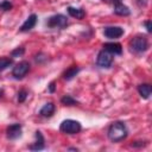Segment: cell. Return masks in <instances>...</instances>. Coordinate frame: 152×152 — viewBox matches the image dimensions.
Instances as JSON below:
<instances>
[{"label":"cell","instance_id":"6da1fadb","mask_svg":"<svg viewBox=\"0 0 152 152\" xmlns=\"http://www.w3.org/2000/svg\"><path fill=\"white\" fill-rule=\"evenodd\" d=\"M127 134H128L127 127L121 121H115V122L110 124V126L108 127V131H107V135H108L109 140L113 142L122 141L124 139H126Z\"/></svg>","mask_w":152,"mask_h":152},{"label":"cell","instance_id":"7a4b0ae2","mask_svg":"<svg viewBox=\"0 0 152 152\" xmlns=\"http://www.w3.org/2000/svg\"><path fill=\"white\" fill-rule=\"evenodd\" d=\"M129 48L134 53H142L148 49V40L145 36H135L131 40Z\"/></svg>","mask_w":152,"mask_h":152},{"label":"cell","instance_id":"3957f363","mask_svg":"<svg viewBox=\"0 0 152 152\" xmlns=\"http://www.w3.org/2000/svg\"><path fill=\"white\" fill-rule=\"evenodd\" d=\"M81 128H82L81 124L72 119H66V120L62 121V124L59 126V131L65 134H76L81 131Z\"/></svg>","mask_w":152,"mask_h":152},{"label":"cell","instance_id":"277c9868","mask_svg":"<svg viewBox=\"0 0 152 152\" xmlns=\"http://www.w3.org/2000/svg\"><path fill=\"white\" fill-rule=\"evenodd\" d=\"M46 25L51 28H64L68 25V19L63 14H55L48 19Z\"/></svg>","mask_w":152,"mask_h":152},{"label":"cell","instance_id":"5b68a950","mask_svg":"<svg viewBox=\"0 0 152 152\" xmlns=\"http://www.w3.org/2000/svg\"><path fill=\"white\" fill-rule=\"evenodd\" d=\"M113 63V55L110 52H108L107 50H101L97 55V58H96V64L100 66V68H110Z\"/></svg>","mask_w":152,"mask_h":152},{"label":"cell","instance_id":"8992f818","mask_svg":"<svg viewBox=\"0 0 152 152\" xmlns=\"http://www.w3.org/2000/svg\"><path fill=\"white\" fill-rule=\"evenodd\" d=\"M30 70V64L28 62L26 61H23V62H19L18 64H15V66L13 68L12 70V76L15 78V80H20L23 78Z\"/></svg>","mask_w":152,"mask_h":152},{"label":"cell","instance_id":"52a82bcc","mask_svg":"<svg viewBox=\"0 0 152 152\" xmlns=\"http://www.w3.org/2000/svg\"><path fill=\"white\" fill-rule=\"evenodd\" d=\"M103 34H104V37H107L109 39L120 38L124 34V28L120 26H107L103 30Z\"/></svg>","mask_w":152,"mask_h":152},{"label":"cell","instance_id":"ba28073f","mask_svg":"<svg viewBox=\"0 0 152 152\" xmlns=\"http://www.w3.org/2000/svg\"><path fill=\"white\" fill-rule=\"evenodd\" d=\"M6 133H7V138L11 140H15V139L20 138L21 137V125L13 124V125L8 126L6 129Z\"/></svg>","mask_w":152,"mask_h":152},{"label":"cell","instance_id":"9c48e42d","mask_svg":"<svg viewBox=\"0 0 152 152\" xmlns=\"http://www.w3.org/2000/svg\"><path fill=\"white\" fill-rule=\"evenodd\" d=\"M45 147V140H44V137L40 131H36V141L28 146L30 150L32 151H39V150H43Z\"/></svg>","mask_w":152,"mask_h":152},{"label":"cell","instance_id":"30bf717a","mask_svg":"<svg viewBox=\"0 0 152 152\" xmlns=\"http://www.w3.org/2000/svg\"><path fill=\"white\" fill-rule=\"evenodd\" d=\"M37 24V15L36 14H31L27 17V19L24 21V24L20 26L19 31L20 32H27L30 30H32Z\"/></svg>","mask_w":152,"mask_h":152},{"label":"cell","instance_id":"8fae6325","mask_svg":"<svg viewBox=\"0 0 152 152\" xmlns=\"http://www.w3.org/2000/svg\"><path fill=\"white\" fill-rule=\"evenodd\" d=\"M103 49L110 52L112 55H121L122 53V46L120 43H106L103 44Z\"/></svg>","mask_w":152,"mask_h":152},{"label":"cell","instance_id":"7c38bea8","mask_svg":"<svg viewBox=\"0 0 152 152\" xmlns=\"http://www.w3.org/2000/svg\"><path fill=\"white\" fill-rule=\"evenodd\" d=\"M55 110H56L55 104H53L52 102H49V103H45V104L40 108L39 115H42V116H44V118H50V116H52V114L55 113Z\"/></svg>","mask_w":152,"mask_h":152},{"label":"cell","instance_id":"4fadbf2b","mask_svg":"<svg viewBox=\"0 0 152 152\" xmlns=\"http://www.w3.org/2000/svg\"><path fill=\"white\" fill-rule=\"evenodd\" d=\"M66 11H68L70 17L76 18V19H83L84 15H86V12L82 7H71V6H69L66 8Z\"/></svg>","mask_w":152,"mask_h":152},{"label":"cell","instance_id":"5bb4252c","mask_svg":"<svg viewBox=\"0 0 152 152\" xmlns=\"http://www.w3.org/2000/svg\"><path fill=\"white\" fill-rule=\"evenodd\" d=\"M138 91L142 99H148L151 95V91H152V87L148 83H142V84L138 86Z\"/></svg>","mask_w":152,"mask_h":152},{"label":"cell","instance_id":"9a60e30c","mask_svg":"<svg viewBox=\"0 0 152 152\" xmlns=\"http://www.w3.org/2000/svg\"><path fill=\"white\" fill-rule=\"evenodd\" d=\"M114 13L118 14V15L126 17V15H129L131 11H129V8H128L126 5H124V4H121V2H116L115 6H114Z\"/></svg>","mask_w":152,"mask_h":152},{"label":"cell","instance_id":"2e32d148","mask_svg":"<svg viewBox=\"0 0 152 152\" xmlns=\"http://www.w3.org/2000/svg\"><path fill=\"white\" fill-rule=\"evenodd\" d=\"M78 71H80V68L76 66V65H72V66H70L69 69H66V70L64 71V74H63V78L66 80V81H70L71 78H74V77L77 75Z\"/></svg>","mask_w":152,"mask_h":152},{"label":"cell","instance_id":"e0dca14e","mask_svg":"<svg viewBox=\"0 0 152 152\" xmlns=\"http://www.w3.org/2000/svg\"><path fill=\"white\" fill-rule=\"evenodd\" d=\"M12 58H8V57H1L0 58V72L4 71L5 69H7L11 64H12Z\"/></svg>","mask_w":152,"mask_h":152},{"label":"cell","instance_id":"ac0fdd59","mask_svg":"<svg viewBox=\"0 0 152 152\" xmlns=\"http://www.w3.org/2000/svg\"><path fill=\"white\" fill-rule=\"evenodd\" d=\"M61 102H62L63 104H65V106H74V104L77 103V101H76L72 96H70V95H64V96L61 99Z\"/></svg>","mask_w":152,"mask_h":152},{"label":"cell","instance_id":"d6986e66","mask_svg":"<svg viewBox=\"0 0 152 152\" xmlns=\"http://www.w3.org/2000/svg\"><path fill=\"white\" fill-rule=\"evenodd\" d=\"M11 8H12V4H11L10 1L4 0V1L0 2V10H1V11H10Z\"/></svg>","mask_w":152,"mask_h":152},{"label":"cell","instance_id":"ffe728a7","mask_svg":"<svg viewBox=\"0 0 152 152\" xmlns=\"http://www.w3.org/2000/svg\"><path fill=\"white\" fill-rule=\"evenodd\" d=\"M26 97H27V91L26 90L23 89L18 93V102H24L26 100Z\"/></svg>","mask_w":152,"mask_h":152},{"label":"cell","instance_id":"44dd1931","mask_svg":"<svg viewBox=\"0 0 152 152\" xmlns=\"http://www.w3.org/2000/svg\"><path fill=\"white\" fill-rule=\"evenodd\" d=\"M25 52L24 48H17L15 50L12 51V57H19V56H23Z\"/></svg>","mask_w":152,"mask_h":152},{"label":"cell","instance_id":"7402d4cb","mask_svg":"<svg viewBox=\"0 0 152 152\" xmlns=\"http://www.w3.org/2000/svg\"><path fill=\"white\" fill-rule=\"evenodd\" d=\"M145 26H146L147 32H152V27H151V20H146V21H145Z\"/></svg>","mask_w":152,"mask_h":152},{"label":"cell","instance_id":"603a6c76","mask_svg":"<svg viewBox=\"0 0 152 152\" xmlns=\"http://www.w3.org/2000/svg\"><path fill=\"white\" fill-rule=\"evenodd\" d=\"M49 91H50V93H53V91H55V81H52V82L49 84Z\"/></svg>","mask_w":152,"mask_h":152},{"label":"cell","instance_id":"cb8c5ba5","mask_svg":"<svg viewBox=\"0 0 152 152\" xmlns=\"http://www.w3.org/2000/svg\"><path fill=\"white\" fill-rule=\"evenodd\" d=\"M112 1H113V2H115V4H116V2H120V0H112Z\"/></svg>","mask_w":152,"mask_h":152},{"label":"cell","instance_id":"d4e9b609","mask_svg":"<svg viewBox=\"0 0 152 152\" xmlns=\"http://www.w3.org/2000/svg\"><path fill=\"white\" fill-rule=\"evenodd\" d=\"M1 95H2V90L0 89V97H1Z\"/></svg>","mask_w":152,"mask_h":152}]
</instances>
